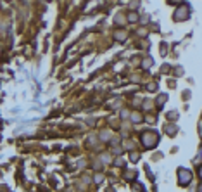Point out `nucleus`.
<instances>
[{
    "label": "nucleus",
    "instance_id": "nucleus-1",
    "mask_svg": "<svg viewBox=\"0 0 202 192\" xmlns=\"http://www.w3.org/2000/svg\"><path fill=\"white\" fill-rule=\"evenodd\" d=\"M157 142H159V135L154 133V131H145L143 135H142V144L147 149H152Z\"/></svg>",
    "mask_w": 202,
    "mask_h": 192
},
{
    "label": "nucleus",
    "instance_id": "nucleus-2",
    "mask_svg": "<svg viewBox=\"0 0 202 192\" xmlns=\"http://www.w3.org/2000/svg\"><path fill=\"white\" fill-rule=\"evenodd\" d=\"M178 178H180L181 185H188L190 180H192V173L188 170H178Z\"/></svg>",
    "mask_w": 202,
    "mask_h": 192
},
{
    "label": "nucleus",
    "instance_id": "nucleus-3",
    "mask_svg": "<svg viewBox=\"0 0 202 192\" xmlns=\"http://www.w3.org/2000/svg\"><path fill=\"white\" fill-rule=\"evenodd\" d=\"M188 9L185 7V5H181L180 9L175 12V21H183V19H188Z\"/></svg>",
    "mask_w": 202,
    "mask_h": 192
},
{
    "label": "nucleus",
    "instance_id": "nucleus-4",
    "mask_svg": "<svg viewBox=\"0 0 202 192\" xmlns=\"http://www.w3.org/2000/svg\"><path fill=\"white\" fill-rule=\"evenodd\" d=\"M116 38H118L119 42H124V40H126V31H116Z\"/></svg>",
    "mask_w": 202,
    "mask_h": 192
},
{
    "label": "nucleus",
    "instance_id": "nucleus-5",
    "mask_svg": "<svg viewBox=\"0 0 202 192\" xmlns=\"http://www.w3.org/2000/svg\"><path fill=\"white\" fill-rule=\"evenodd\" d=\"M150 66H152V59H150V57H147V59L142 62V68H143V69H149Z\"/></svg>",
    "mask_w": 202,
    "mask_h": 192
},
{
    "label": "nucleus",
    "instance_id": "nucleus-6",
    "mask_svg": "<svg viewBox=\"0 0 202 192\" xmlns=\"http://www.w3.org/2000/svg\"><path fill=\"white\" fill-rule=\"evenodd\" d=\"M128 21H130V23H136V21H138L136 12H130V14H128Z\"/></svg>",
    "mask_w": 202,
    "mask_h": 192
},
{
    "label": "nucleus",
    "instance_id": "nucleus-7",
    "mask_svg": "<svg viewBox=\"0 0 202 192\" xmlns=\"http://www.w3.org/2000/svg\"><path fill=\"white\" fill-rule=\"evenodd\" d=\"M166 99H168L166 95H159V106H163L164 102H166Z\"/></svg>",
    "mask_w": 202,
    "mask_h": 192
},
{
    "label": "nucleus",
    "instance_id": "nucleus-8",
    "mask_svg": "<svg viewBox=\"0 0 202 192\" xmlns=\"http://www.w3.org/2000/svg\"><path fill=\"white\" fill-rule=\"evenodd\" d=\"M156 88H157V87H156V83H150V85H147V90H149V92H154Z\"/></svg>",
    "mask_w": 202,
    "mask_h": 192
},
{
    "label": "nucleus",
    "instance_id": "nucleus-9",
    "mask_svg": "<svg viewBox=\"0 0 202 192\" xmlns=\"http://www.w3.org/2000/svg\"><path fill=\"white\" fill-rule=\"evenodd\" d=\"M138 157H140V156H138V154H136V152H133L131 156H130V159H131V161L135 163V161H138Z\"/></svg>",
    "mask_w": 202,
    "mask_h": 192
},
{
    "label": "nucleus",
    "instance_id": "nucleus-10",
    "mask_svg": "<svg viewBox=\"0 0 202 192\" xmlns=\"http://www.w3.org/2000/svg\"><path fill=\"white\" fill-rule=\"evenodd\" d=\"M166 131L169 133V135H171V133H175V131H176V127H168V128H166Z\"/></svg>",
    "mask_w": 202,
    "mask_h": 192
},
{
    "label": "nucleus",
    "instance_id": "nucleus-11",
    "mask_svg": "<svg viewBox=\"0 0 202 192\" xmlns=\"http://www.w3.org/2000/svg\"><path fill=\"white\" fill-rule=\"evenodd\" d=\"M95 182H97V183L102 182V177H100V175H97V177H95Z\"/></svg>",
    "mask_w": 202,
    "mask_h": 192
},
{
    "label": "nucleus",
    "instance_id": "nucleus-12",
    "mask_svg": "<svg viewBox=\"0 0 202 192\" xmlns=\"http://www.w3.org/2000/svg\"><path fill=\"white\" fill-rule=\"evenodd\" d=\"M181 0H169V4H180Z\"/></svg>",
    "mask_w": 202,
    "mask_h": 192
},
{
    "label": "nucleus",
    "instance_id": "nucleus-13",
    "mask_svg": "<svg viewBox=\"0 0 202 192\" xmlns=\"http://www.w3.org/2000/svg\"><path fill=\"white\" fill-rule=\"evenodd\" d=\"M199 192H202V183H200V187H199Z\"/></svg>",
    "mask_w": 202,
    "mask_h": 192
},
{
    "label": "nucleus",
    "instance_id": "nucleus-14",
    "mask_svg": "<svg viewBox=\"0 0 202 192\" xmlns=\"http://www.w3.org/2000/svg\"><path fill=\"white\" fill-rule=\"evenodd\" d=\"M200 177H202V168H200Z\"/></svg>",
    "mask_w": 202,
    "mask_h": 192
}]
</instances>
